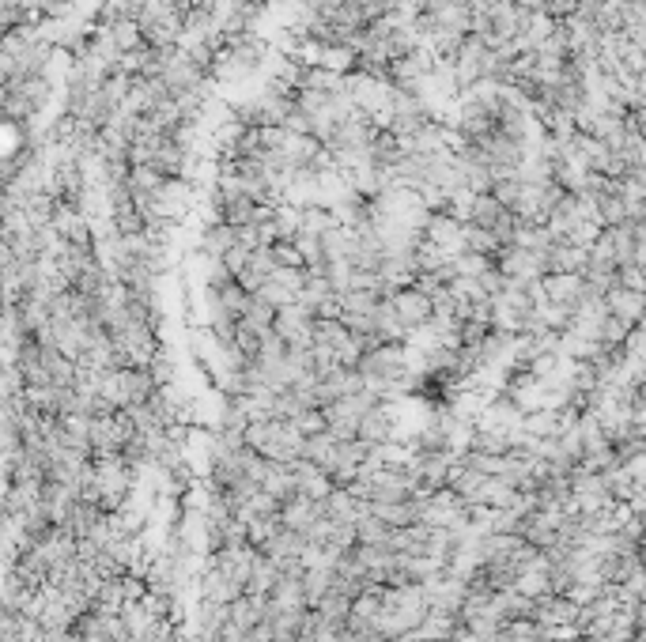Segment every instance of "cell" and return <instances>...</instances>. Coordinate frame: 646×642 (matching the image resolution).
I'll return each instance as SVG.
<instances>
[{"label": "cell", "instance_id": "3957f363", "mask_svg": "<svg viewBox=\"0 0 646 642\" xmlns=\"http://www.w3.org/2000/svg\"><path fill=\"white\" fill-rule=\"evenodd\" d=\"M303 284H306V269H288V265H280V269L265 280V288L257 291V295H261L265 303L276 306V310H284V306L299 303Z\"/></svg>", "mask_w": 646, "mask_h": 642}, {"label": "cell", "instance_id": "ba28073f", "mask_svg": "<svg viewBox=\"0 0 646 642\" xmlns=\"http://www.w3.org/2000/svg\"><path fill=\"white\" fill-rule=\"evenodd\" d=\"M492 272V265H488V257L484 254H465L454 257V280H484Z\"/></svg>", "mask_w": 646, "mask_h": 642}, {"label": "cell", "instance_id": "277c9868", "mask_svg": "<svg viewBox=\"0 0 646 642\" xmlns=\"http://www.w3.org/2000/svg\"><path fill=\"white\" fill-rule=\"evenodd\" d=\"M386 299H390L393 310L401 314V321H405L412 333L424 329V325H431V318H435V299L424 295L420 288H401V291H393V295H386Z\"/></svg>", "mask_w": 646, "mask_h": 642}, {"label": "cell", "instance_id": "6da1fadb", "mask_svg": "<svg viewBox=\"0 0 646 642\" xmlns=\"http://www.w3.org/2000/svg\"><path fill=\"white\" fill-rule=\"evenodd\" d=\"M359 371L367 378V386L374 393H382V389L397 382L401 374H405V359H401V344H378L371 352L359 359Z\"/></svg>", "mask_w": 646, "mask_h": 642}, {"label": "cell", "instance_id": "7a4b0ae2", "mask_svg": "<svg viewBox=\"0 0 646 642\" xmlns=\"http://www.w3.org/2000/svg\"><path fill=\"white\" fill-rule=\"evenodd\" d=\"M424 238L431 246H439L442 254L461 257L465 254V223L454 220L450 212H435L424 220Z\"/></svg>", "mask_w": 646, "mask_h": 642}, {"label": "cell", "instance_id": "5b68a950", "mask_svg": "<svg viewBox=\"0 0 646 642\" xmlns=\"http://www.w3.org/2000/svg\"><path fill=\"white\" fill-rule=\"evenodd\" d=\"M526 318H529V295L518 288V284H514V288H503L492 299V321H499L503 329H518Z\"/></svg>", "mask_w": 646, "mask_h": 642}, {"label": "cell", "instance_id": "52a82bcc", "mask_svg": "<svg viewBox=\"0 0 646 642\" xmlns=\"http://www.w3.org/2000/svg\"><path fill=\"white\" fill-rule=\"evenodd\" d=\"M390 435H393V416L382 405H374L371 412H367V416L359 420L356 439L367 442V446H382V442L390 439Z\"/></svg>", "mask_w": 646, "mask_h": 642}, {"label": "cell", "instance_id": "8992f818", "mask_svg": "<svg viewBox=\"0 0 646 642\" xmlns=\"http://www.w3.org/2000/svg\"><path fill=\"white\" fill-rule=\"evenodd\" d=\"M325 518V503L322 499H306V495H295L280 507V522L295 529V533H310L314 525Z\"/></svg>", "mask_w": 646, "mask_h": 642}]
</instances>
